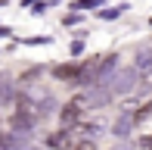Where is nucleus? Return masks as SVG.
Returning a JSON list of instances; mask_svg holds the SVG:
<instances>
[{
    "label": "nucleus",
    "mask_w": 152,
    "mask_h": 150,
    "mask_svg": "<svg viewBox=\"0 0 152 150\" xmlns=\"http://www.w3.org/2000/svg\"><path fill=\"white\" fill-rule=\"evenodd\" d=\"M109 88H112V94H127V91H134L137 88V66L134 69H121V72H115L112 78L106 81Z\"/></svg>",
    "instance_id": "f257e3e1"
},
{
    "label": "nucleus",
    "mask_w": 152,
    "mask_h": 150,
    "mask_svg": "<svg viewBox=\"0 0 152 150\" xmlns=\"http://www.w3.org/2000/svg\"><path fill=\"white\" fill-rule=\"evenodd\" d=\"M81 110H84V97H75L72 103H65V110H62V128H75L78 125Z\"/></svg>",
    "instance_id": "f03ea898"
},
{
    "label": "nucleus",
    "mask_w": 152,
    "mask_h": 150,
    "mask_svg": "<svg viewBox=\"0 0 152 150\" xmlns=\"http://www.w3.org/2000/svg\"><path fill=\"white\" fill-rule=\"evenodd\" d=\"M53 75H56L59 81H78L81 66H56V69H53Z\"/></svg>",
    "instance_id": "7ed1b4c3"
},
{
    "label": "nucleus",
    "mask_w": 152,
    "mask_h": 150,
    "mask_svg": "<svg viewBox=\"0 0 152 150\" xmlns=\"http://www.w3.org/2000/svg\"><path fill=\"white\" fill-rule=\"evenodd\" d=\"M0 150H22V138L0 128Z\"/></svg>",
    "instance_id": "20e7f679"
},
{
    "label": "nucleus",
    "mask_w": 152,
    "mask_h": 150,
    "mask_svg": "<svg viewBox=\"0 0 152 150\" xmlns=\"http://www.w3.org/2000/svg\"><path fill=\"white\" fill-rule=\"evenodd\" d=\"M137 72H146V75H152V50H140L137 53Z\"/></svg>",
    "instance_id": "39448f33"
},
{
    "label": "nucleus",
    "mask_w": 152,
    "mask_h": 150,
    "mask_svg": "<svg viewBox=\"0 0 152 150\" xmlns=\"http://www.w3.org/2000/svg\"><path fill=\"white\" fill-rule=\"evenodd\" d=\"M134 122H137L134 116H127V113H124L121 119L115 122V134H130V128H134Z\"/></svg>",
    "instance_id": "423d86ee"
},
{
    "label": "nucleus",
    "mask_w": 152,
    "mask_h": 150,
    "mask_svg": "<svg viewBox=\"0 0 152 150\" xmlns=\"http://www.w3.org/2000/svg\"><path fill=\"white\" fill-rule=\"evenodd\" d=\"M99 3L102 0H78L75 6H78V10H90V6H99Z\"/></svg>",
    "instance_id": "0eeeda50"
},
{
    "label": "nucleus",
    "mask_w": 152,
    "mask_h": 150,
    "mask_svg": "<svg viewBox=\"0 0 152 150\" xmlns=\"http://www.w3.org/2000/svg\"><path fill=\"white\" fill-rule=\"evenodd\" d=\"M140 147H143V150H152V134H146V138L140 141Z\"/></svg>",
    "instance_id": "6e6552de"
},
{
    "label": "nucleus",
    "mask_w": 152,
    "mask_h": 150,
    "mask_svg": "<svg viewBox=\"0 0 152 150\" xmlns=\"http://www.w3.org/2000/svg\"><path fill=\"white\" fill-rule=\"evenodd\" d=\"M0 35H6V28H0Z\"/></svg>",
    "instance_id": "1a4fd4ad"
}]
</instances>
